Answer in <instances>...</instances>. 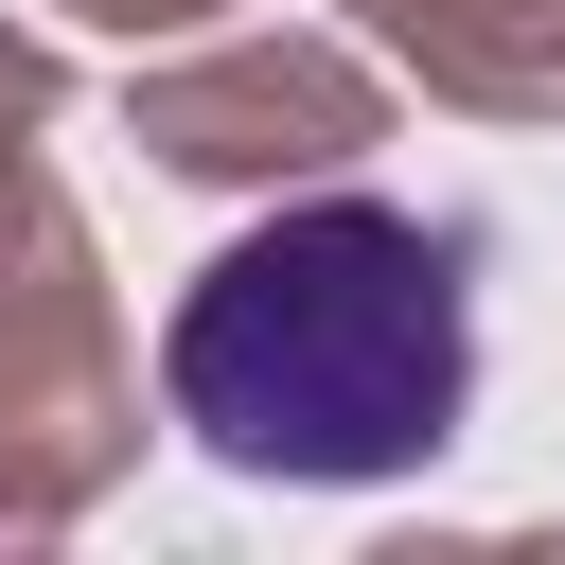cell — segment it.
<instances>
[{
  "mask_svg": "<svg viewBox=\"0 0 565 565\" xmlns=\"http://www.w3.org/2000/svg\"><path fill=\"white\" fill-rule=\"evenodd\" d=\"M53 18H88V35H124V53H159V35H212L230 0H53Z\"/></svg>",
  "mask_w": 565,
  "mask_h": 565,
  "instance_id": "8992f818",
  "label": "cell"
},
{
  "mask_svg": "<svg viewBox=\"0 0 565 565\" xmlns=\"http://www.w3.org/2000/svg\"><path fill=\"white\" fill-rule=\"evenodd\" d=\"M353 35L477 124H565V0H353Z\"/></svg>",
  "mask_w": 565,
  "mask_h": 565,
  "instance_id": "277c9868",
  "label": "cell"
},
{
  "mask_svg": "<svg viewBox=\"0 0 565 565\" xmlns=\"http://www.w3.org/2000/svg\"><path fill=\"white\" fill-rule=\"evenodd\" d=\"M53 106H71V53H53L35 18H0V141H35Z\"/></svg>",
  "mask_w": 565,
  "mask_h": 565,
  "instance_id": "5b68a950",
  "label": "cell"
},
{
  "mask_svg": "<svg viewBox=\"0 0 565 565\" xmlns=\"http://www.w3.org/2000/svg\"><path fill=\"white\" fill-rule=\"evenodd\" d=\"M141 477V353L106 300V247L35 141H0V530H71Z\"/></svg>",
  "mask_w": 565,
  "mask_h": 565,
  "instance_id": "7a4b0ae2",
  "label": "cell"
},
{
  "mask_svg": "<svg viewBox=\"0 0 565 565\" xmlns=\"http://www.w3.org/2000/svg\"><path fill=\"white\" fill-rule=\"evenodd\" d=\"M124 141L194 194H300V177H353L388 141V71L353 35H194V53H141L124 71Z\"/></svg>",
  "mask_w": 565,
  "mask_h": 565,
  "instance_id": "3957f363",
  "label": "cell"
},
{
  "mask_svg": "<svg viewBox=\"0 0 565 565\" xmlns=\"http://www.w3.org/2000/svg\"><path fill=\"white\" fill-rule=\"evenodd\" d=\"M0 547H18V530H0Z\"/></svg>",
  "mask_w": 565,
  "mask_h": 565,
  "instance_id": "52a82bcc",
  "label": "cell"
},
{
  "mask_svg": "<svg viewBox=\"0 0 565 565\" xmlns=\"http://www.w3.org/2000/svg\"><path fill=\"white\" fill-rule=\"evenodd\" d=\"M459 406H477V230L353 177H300L159 318V424L265 494L424 477Z\"/></svg>",
  "mask_w": 565,
  "mask_h": 565,
  "instance_id": "6da1fadb",
  "label": "cell"
}]
</instances>
